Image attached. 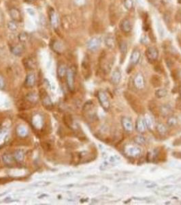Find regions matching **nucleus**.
<instances>
[{
    "label": "nucleus",
    "instance_id": "42",
    "mask_svg": "<svg viewBox=\"0 0 181 205\" xmlns=\"http://www.w3.org/2000/svg\"><path fill=\"white\" fill-rule=\"evenodd\" d=\"M5 86V83H4V80L2 76H0V90L3 89L4 87Z\"/></svg>",
    "mask_w": 181,
    "mask_h": 205
},
{
    "label": "nucleus",
    "instance_id": "15",
    "mask_svg": "<svg viewBox=\"0 0 181 205\" xmlns=\"http://www.w3.org/2000/svg\"><path fill=\"white\" fill-rule=\"evenodd\" d=\"M35 76L34 73H29L27 75L25 78V86L28 87H31L35 85Z\"/></svg>",
    "mask_w": 181,
    "mask_h": 205
},
{
    "label": "nucleus",
    "instance_id": "25",
    "mask_svg": "<svg viewBox=\"0 0 181 205\" xmlns=\"http://www.w3.org/2000/svg\"><path fill=\"white\" fill-rule=\"evenodd\" d=\"M63 120H64V124H65V125H66L67 127H69L70 128H72L73 119L72 116H70V115H65V116H64V118H63Z\"/></svg>",
    "mask_w": 181,
    "mask_h": 205
},
{
    "label": "nucleus",
    "instance_id": "20",
    "mask_svg": "<svg viewBox=\"0 0 181 205\" xmlns=\"http://www.w3.org/2000/svg\"><path fill=\"white\" fill-rule=\"evenodd\" d=\"M120 79H121V74H120V72L119 69H116L114 71L113 73H112V75L111 79L112 83L115 85L119 84L120 81Z\"/></svg>",
    "mask_w": 181,
    "mask_h": 205
},
{
    "label": "nucleus",
    "instance_id": "12",
    "mask_svg": "<svg viewBox=\"0 0 181 205\" xmlns=\"http://www.w3.org/2000/svg\"><path fill=\"white\" fill-rule=\"evenodd\" d=\"M49 17H50V21L51 26H53V28H57L58 27L59 22H58V18L56 15L54 10L53 9H51L50 12H49Z\"/></svg>",
    "mask_w": 181,
    "mask_h": 205
},
{
    "label": "nucleus",
    "instance_id": "4",
    "mask_svg": "<svg viewBox=\"0 0 181 205\" xmlns=\"http://www.w3.org/2000/svg\"><path fill=\"white\" fill-rule=\"evenodd\" d=\"M74 77H75V73H74V70L72 68H69L67 70V73H66V79H67V84L68 86V88H69L70 91L71 92H74Z\"/></svg>",
    "mask_w": 181,
    "mask_h": 205
},
{
    "label": "nucleus",
    "instance_id": "41",
    "mask_svg": "<svg viewBox=\"0 0 181 205\" xmlns=\"http://www.w3.org/2000/svg\"><path fill=\"white\" fill-rule=\"evenodd\" d=\"M87 2V0H74L75 4L79 5V6H81V5H84L85 4V3Z\"/></svg>",
    "mask_w": 181,
    "mask_h": 205
},
{
    "label": "nucleus",
    "instance_id": "9",
    "mask_svg": "<svg viewBox=\"0 0 181 205\" xmlns=\"http://www.w3.org/2000/svg\"><path fill=\"white\" fill-rule=\"evenodd\" d=\"M10 15L11 18L12 19V20L16 22V23H19V22H21L22 21L21 13L17 8H11L10 10Z\"/></svg>",
    "mask_w": 181,
    "mask_h": 205
},
{
    "label": "nucleus",
    "instance_id": "31",
    "mask_svg": "<svg viewBox=\"0 0 181 205\" xmlns=\"http://www.w3.org/2000/svg\"><path fill=\"white\" fill-rule=\"evenodd\" d=\"M16 131H17V133L21 137H24L27 135V129L23 126H19Z\"/></svg>",
    "mask_w": 181,
    "mask_h": 205
},
{
    "label": "nucleus",
    "instance_id": "8",
    "mask_svg": "<svg viewBox=\"0 0 181 205\" xmlns=\"http://www.w3.org/2000/svg\"><path fill=\"white\" fill-rule=\"evenodd\" d=\"M23 64L27 68L30 70H34L36 68V61L32 57H26L23 60Z\"/></svg>",
    "mask_w": 181,
    "mask_h": 205
},
{
    "label": "nucleus",
    "instance_id": "16",
    "mask_svg": "<svg viewBox=\"0 0 181 205\" xmlns=\"http://www.w3.org/2000/svg\"><path fill=\"white\" fill-rule=\"evenodd\" d=\"M82 67H83V73L85 78L89 77L90 75V64L88 61V60H84L83 62V64H82Z\"/></svg>",
    "mask_w": 181,
    "mask_h": 205
},
{
    "label": "nucleus",
    "instance_id": "37",
    "mask_svg": "<svg viewBox=\"0 0 181 205\" xmlns=\"http://www.w3.org/2000/svg\"><path fill=\"white\" fill-rule=\"evenodd\" d=\"M157 131H159V133H160L161 134H165L167 131L166 128L165 127V126L162 124H160L157 126Z\"/></svg>",
    "mask_w": 181,
    "mask_h": 205
},
{
    "label": "nucleus",
    "instance_id": "10",
    "mask_svg": "<svg viewBox=\"0 0 181 205\" xmlns=\"http://www.w3.org/2000/svg\"><path fill=\"white\" fill-rule=\"evenodd\" d=\"M133 86L136 88H142L144 86V77L141 74H137L133 79Z\"/></svg>",
    "mask_w": 181,
    "mask_h": 205
},
{
    "label": "nucleus",
    "instance_id": "3",
    "mask_svg": "<svg viewBox=\"0 0 181 205\" xmlns=\"http://www.w3.org/2000/svg\"><path fill=\"white\" fill-rule=\"evenodd\" d=\"M83 111L87 119L90 120L94 119L96 114L94 111V105H93L92 101H88L84 104L83 108Z\"/></svg>",
    "mask_w": 181,
    "mask_h": 205
},
{
    "label": "nucleus",
    "instance_id": "44",
    "mask_svg": "<svg viewBox=\"0 0 181 205\" xmlns=\"http://www.w3.org/2000/svg\"><path fill=\"white\" fill-rule=\"evenodd\" d=\"M179 2H181V0H179Z\"/></svg>",
    "mask_w": 181,
    "mask_h": 205
},
{
    "label": "nucleus",
    "instance_id": "21",
    "mask_svg": "<svg viewBox=\"0 0 181 205\" xmlns=\"http://www.w3.org/2000/svg\"><path fill=\"white\" fill-rule=\"evenodd\" d=\"M150 83L154 87H160L162 85V80L157 75H153L150 79Z\"/></svg>",
    "mask_w": 181,
    "mask_h": 205
},
{
    "label": "nucleus",
    "instance_id": "13",
    "mask_svg": "<svg viewBox=\"0 0 181 205\" xmlns=\"http://www.w3.org/2000/svg\"><path fill=\"white\" fill-rule=\"evenodd\" d=\"M120 26V29L125 33L130 32L131 31V29H132V26H131V22L129 21L128 19H124V20H123Z\"/></svg>",
    "mask_w": 181,
    "mask_h": 205
},
{
    "label": "nucleus",
    "instance_id": "5",
    "mask_svg": "<svg viewBox=\"0 0 181 205\" xmlns=\"http://www.w3.org/2000/svg\"><path fill=\"white\" fill-rule=\"evenodd\" d=\"M97 97H98V99H99V101H100L101 107H102L105 110L108 111L110 108V101L106 94L104 92L100 91L98 92Z\"/></svg>",
    "mask_w": 181,
    "mask_h": 205
},
{
    "label": "nucleus",
    "instance_id": "11",
    "mask_svg": "<svg viewBox=\"0 0 181 205\" xmlns=\"http://www.w3.org/2000/svg\"><path fill=\"white\" fill-rule=\"evenodd\" d=\"M122 125L124 129L127 132L130 133L133 131V125L131 120L127 117H123L122 118Z\"/></svg>",
    "mask_w": 181,
    "mask_h": 205
},
{
    "label": "nucleus",
    "instance_id": "27",
    "mask_svg": "<svg viewBox=\"0 0 181 205\" xmlns=\"http://www.w3.org/2000/svg\"><path fill=\"white\" fill-rule=\"evenodd\" d=\"M67 70V68H66V67H65V65L59 66V67L58 68V70H57L58 76L60 78H63L64 77L66 76Z\"/></svg>",
    "mask_w": 181,
    "mask_h": 205
},
{
    "label": "nucleus",
    "instance_id": "6",
    "mask_svg": "<svg viewBox=\"0 0 181 205\" xmlns=\"http://www.w3.org/2000/svg\"><path fill=\"white\" fill-rule=\"evenodd\" d=\"M146 56L147 57V60H149L150 62H154L158 58L159 53L157 49L153 47V46H149L148 47L146 51Z\"/></svg>",
    "mask_w": 181,
    "mask_h": 205
},
{
    "label": "nucleus",
    "instance_id": "40",
    "mask_svg": "<svg viewBox=\"0 0 181 205\" xmlns=\"http://www.w3.org/2000/svg\"><path fill=\"white\" fill-rule=\"evenodd\" d=\"M134 141H135L136 143H138L140 144H142L145 142V139L143 138V137L136 136V138H134Z\"/></svg>",
    "mask_w": 181,
    "mask_h": 205
},
{
    "label": "nucleus",
    "instance_id": "34",
    "mask_svg": "<svg viewBox=\"0 0 181 205\" xmlns=\"http://www.w3.org/2000/svg\"><path fill=\"white\" fill-rule=\"evenodd\" d=\"M8 29H10L11 31H15V30L17 29V23H16V22L15 21H10L9 23H8Z\"/></svg>",
    "mask_w": 181,
    "mask_h": 205
},
{
    "label": "nucleus",
    "instance_id": "14",
    "mask_svg": "<svg viewBox=\"0 0 181 205\" xmlns=\"http://www.w3.org/2000/svg\"><path fill=\"white\" fill-rule=\"evenodd\" d=\"M140 56H141V53L140 52L139 50L138 49H135L131 53V56L130 57V62L131 63V64L133 65H136L138 63L140 59Z\"/></svg>",
    "mask_w": 181,
    "mask_h": 205
},
{
    "label": "nucleus",
    "instance_id": "29",
    "mask_svg": "<svg viewBox=\"0 0 181 205\" xmlns=\"http://www.w3.org/2000/svg\"><path fill=\"white\" fill-rule=\"evenodd\" d=\"M170 111L171 108L168 105H163L160 108V114L163 115V116H168L170 113Z\"/></svg>",
    "mask_w": 181,
    "mask_h": 205
},
{
    "label": "nucleus",
    "instance_id": "1",
    "mask_svg": "<svg viewBox=\"0 0 181 205\" xmlns=\"http://www.w3.org/2000/svg\"><path fill=\"white\" fill-rule=\"evenodd\" d=\"M124 97L126 101H127L129 105L131 106L133 110L136 112V114H143L144 111V106L142 105L141 101L138 99V98L136 97L133 94L129 92H124Z\"/></svg>",
    "mask_w": 181,
    "mask_h": 205
},
{
    "label": "nucleus",
    "instance_id": "28",
    "mask_svg": "<svg viewBox=\"0 0 181 205\" xmlns=\"http://www.w3.org/2000/svg\"><path fill=\"white\" fill-rule=\"evenodd\" d=\"M25 157V155L23 152L21 150H16L15 152V159L16 161H21L23 160Z\"/></svg>",
    "mask_w": 181,
    "mask_h": 205
},
{
    "label": "nucleus",
    "instance_id": "36",
    "mask_svg": "<svg viewBox=\"0 0 181 205\" xmlns=\"http://www.w3.org/2000/svg\"><path fill=\"white\" fill-rule=\"evenodd\" d=\"M120 52H121L123 54L126 53V52H127V45L125 42H122L121 43H120Z\"/></svg>",
    "mask_w": 181,
    "mask_h": 205
},
{
    "label": "nucleus",
    "instance_id": "26",
    "mask_svg": "<svg viewBox=\"0 0 181 205\" xmlns=\"http://www.w3.org/2000/svg\"><path fill=\"white\" fill-rule=\"evenodd\" d=\"M37 100L38 97L35 93L30 92L26 96V101H28V102L31 104H35L37 102Z\"/></svg>",
    "mask_w": 181,
    "mask_h": 205
},
{
    "label": "nucleus",
    "instance_id": "17",
    "mask_svg": "<svg viewBox=\"0 0 181 205\" xmlns=\"http://www.w3.org/2000/svg\"><path fill=\"white\" fill-rule=\"evenodd\" d=\"M2 161L5 165L8 166H12L14 162H15L14 157L10 154H8V153H5V154L2 155Z\"/></svg>",
    "mask_w": 181,
    "mask_h": 205
},
{
    "label": "nucleus",
    "instance_id": "24",
    "mask_svg": "<svg viewBox=\"0 0 181 205\" xmlns=\"http://www.w3.org/2000/svg\"><path fill=\"white\" fill-rule=\"evenodd\" d=\"M53 49L57 53H61L63 50H64V46H63L62 43H60L59 41L55 40L53 44Z\"/></svg>",
    "mask_w": 181,
    "mask_h": 205
},
{
    "label": "nucleus",
    "instance_id": "38",
    "mask_svg": "<svg viewBox=\"0 0 181 205\" xmlns=\"http://www.w3.org/2000/svg\"><path fill=\"white\" fill-rule=\"evenodd\" d=\"M50 184V183L46 182V181H39L35 183V184L33 185L34 187H45V186Z\"/></svg>",
    "mask_w": 181,
    "mask_h": 205
},
{
    "label": "nucleus",
    "instance_id": "32",
    "mask_svg": "<svg viewBox=\"0 0 181 205\" xmlns=\"http://www.w3.org/2000/svg\"><path fill=\"white\" fill-rule=\"evenodd\" d=\"M18 39L21 43H25L29 39V36L27 33H21L18 35Z\"/></svg>",
    "mask_w": 181,
    "mask_h": 205
},
{
    "label": "nucleus",
    "instance_id": "18",
    "mask_svg": "<svg viewBox=\"0 0 181 205\" xmlns=\"http://www.w3.org/2000/svg\"><path fill=\"white\" fill-rule=\"evenodd\" d=\"M149 108L150 111L152 112L155 116H159L160 114V108H159L157 103L154 101H150L149 104Z\"/></svg>",
    "mask_w": 181,
    "mask_h": 205
},
{
    "label": "nucleus",
    "instance_id": "2",
    "mask_svg": "<svg viewBox=\"0 0 181 205\" xmlns=\"http://www.w3.org/2000/svg\"><path fill=\"white\" fill-rule=\"evenodd\" d=\"M40 97L42 100V105L46 109H47L48 110H51V109L53 108V104L51 98L48 95L47 92H46L44 89H41L39 92Z\"/></svg>",
    "mask_w": 181,
    "mask_h": 205
},
{
    "label": "nucleus",
    "instance_id": "19",
    "mask_svg": "<svg viewBox=\"0 0 181 205\" xmlns=\"http://www.w3.org/2000/svg\"><path fill=\"white\" fill-rule=\"evenodd\" d=\"M10 50H11V52H12L15 56H20L23 53L24 47L23 45H17L12 46V47L10 48Z\"/></svg>",
    "mask_w": 181,
    "mask_h": 205
},
{
    "label": "nucleus",
    "instance_id": "7",
    "mask_svg": "<svg viewBox=\"0 0 181 205\" xmlns=\"http://www.w3.org/2000/svg\"><path fill=\"white\" fill-rule=\"evenodd\" d=\"M87 48L89 50L91 51H96L98 50V49L101 46V40L99 38H92L88 41L87 44Z\"/></svg>",
    "mask_w": 181,
    "mask_h": 205
},
{
    "label": "nucleus",
    "instance_id": "35",
    "mask_svg": "<svg viewBox=\"0 0 181 205\" xmlns=\"http://www.w3.org/2000/svg\"><path fill=\"white\" fill-rule=\"evenodd\" d=\"M124 4H125V8H127V9L131 10V8H133V0H125Z\"/></svg>",
    "mask_w": 181,
    "mask_h": 205
},
{
    "label": "nucleus",
    "instance_id": "22",
    "mask_svg": "<svg viewBox=\"0 0 181 205\" xmlns=\"http://www.w3.org/2000/svg\"><path fill=\"white\" fill-rule=\"evenodd\" d=\"M104 42H105V44L106 46L109 49H113L115 46V40H114V37L112 36L111 35H109V36H107L105 38V40H104Z\"/></svg>",
    "mask_w": 181,
    "mask_h": 205
},
{
    "label": "nucleus",
    "instance_id": "39",
    "mask_svg": "<svg viewBox=\"0 0 181 205\" xmlns=\"http://www.w3.org/2000/svg\"><path fill=\"white\" fill-rule=\"evenodd\" d=\"M168 123L169 126H170V127H174V126H176L177 125L178 120H177V119L175 118L172 117L169 119Z\"/></svg>",
    "mask_w": 181,
    "mask_h": 205
},
{
    "label": "nucleus",
    "instance_id": "33",
    "mask_svg": "<svg viewBox=\"0 0 181 205\" xmlns=\"http://www.w3.org/2000/svg\"><path fill=\"white\" fill-rule=\"evenodd\" d=\"M42 147L44 150H45L46 151H50V150H52V145L51 144L50 142H42Z\"/></svg>",
    "mask_w": 181,
    "mask_h": 205
},
{
    "label": "nucleus",
    "instance_id": "45",
    "mask_svg": "<svg viewBox=\"0 0 181 205\" xmlns=\"http://www.w3.org/2000/svg\"><path fill=\"white\" fill-rule=\"evenodd\" d=\"M180 92H181V89H180Z\"/></svg>",
    "mask_w": 181,
    "mask_h": 205
},
{
    "label": "nucleus",
    "instance_id": "30",
    "mask_svg": "<svg viewBox=\"0 0 181 205\" xmlns=\"http://www.w3.org/2000/svg\"><path fill=\"white\" fill-rule=\"evenodd\" d=\"M167 94H168V92H167V90L166 89H160L158 90L157 91H156L155 95L157 98H161L165 97Z\"/></svg>",
    "mask_w": 181,
    "mask_h": 205
},
{
    "label": "nucleus",
    "instance_id": "23",
    "mask_svg": "<svg viewBox=\"0 0 181 205\" xmlns=\"http://www.w3.org/2000/svg\"><path fill=\"white\" fill-rule=\"evenodd\" d=\"M144 120L142 119H138V120H137V122H136V128L139 132L142 133L144 132L145 129H146V124H145L144 121H143Z\"/></svg>",
    "mask_w": 181,
    "mask_h": 205
},
{
    "label": "nucleus",
    "instance_id": "43",
    "mask_svg": "<svg viewBox=\"0 0 181 205\" xmlns=\"http://www.w3.org/2000/svg\"><path fill=\"white\" fill-rule=\"evenodd\" d=\"M29 1H34V0H29Z\"/></svg>",
    "mask_w": 181,
    "mask_h": 205
}]
</instances>
